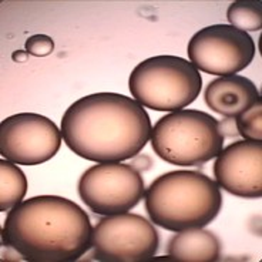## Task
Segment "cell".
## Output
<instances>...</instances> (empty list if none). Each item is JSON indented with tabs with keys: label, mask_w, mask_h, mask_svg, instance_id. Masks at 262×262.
I'll return each mask as SVG.
<instances>
[{
	"label": "cell",
	"mask_w": 262,
	"mask_h": 262,
	"mask_svg": "<svg viewBox=\"0 0 262 262\" xmlns=\"http://www.w3.org/2000/svg\"><path fill=\"white\" fill-rule=\"evenodd\" d=\"M218 127H220V131H221V134H223L224 138L239 137L238 130H236L235 118L225 117L224 120H221V121H218Z\"/></svg>",
	"instance_id": "17"
},
{
	"label": "cell",
	"mask_w": 262,
	"mask_h": 262,
	"mask_svg": "<svg viewBox=\"0 0 262 262\" xmlns=\"http://www.w3.org/2000/svg\"><path fill=\"white\" fill-rule=\"evenodd\" d=\"M61 137L79 157L94 163L131 160L150 141L151 120L134 98L94 93L74 101L61 118Z\"/></svg>",
	"instance_id": "1"
},
{
	"label": "cell",
	"mask_w": 262,
	"mask_h": 262,
	"mask_svg": "<svg viewBox=\"0 0 262 262\" xmlns=\"http://www.w3.org/2000/svg\"><path fill=\"white\" fill-rule=\"evenodd\" d=\"M188 59L198 72L220 77L234 76L255 57V43L248 33L229 25H212L191 37Z\"/></svg>",
	"instance_id": "8"
},
{
	"label": "cell",
	"mask_w": 262,
	"mask_h": 262,
	"mask_svg": "<svg viewBox=\"0 0 262 262\" xmlns=\"http://www.w3.org/2000/svg\"><path fill=\"white\" fill-rule=\"evenodd\" d=\"M81 201L98 215L128 212L145 194L144 178L131 164L97 163L77 184Z\"/></svg>",
	"instance_id": "7"
},
{
	"label": "cell",
	"mask_w": 262,
	"mask_h": 262,
	"mask_svg": "<svg viewBox=\"0 0 262 262\" xmlns=\"http://www.w3.org/2000/svg\"><path fill=\"white\" fill-rule=\"evenodd\" d=\"M61 130L37 113H17L0 123V154L17 165L52 160L61 145Z\"/></svg>",
	"instance_id": "9"
},
{
	"label": "cell",
	"mask_w": 262,
	"mask_h": 262,
	"mask_svg": "<svg viewBox=\"0 0 262 262\" xmlns=\"http://www.w3.org/2000/svg\"><path fill=\"white\" fill-rule=\"evenodd\" d=\"M150 140L154 152L165 163L198 167L221 152L225 138L211 114L183 108L160 118Z\"/></svg>",
	"instance_id": "4"
},
{
	"label": "cell",
	"mask_w": 262,
	"mask_h": 262,
	"mask_svg": "<svg viewBox=\"0 0 262 262\" xmlns=\"http://www.w3.org/2000/svg\"><path fill=\"white\" fill-rule=\"evenodd\" d=\"M25 50L30 56L46 57V56L54 52V40L47 34H34V36H30L26 40Z\"/></svg>",
	"instance_id": "16"
},
{
	"label": "cell",
	"mask_w": 262,
	"mask_h": 262,
	"mask_svg": "<svg viewBox=\"0 0 262 262\" xmlns=\"http://www.w3.org/2000/svg\"><path fill=\"white\" fill-rule=\"evenodd\" d=\"M150 160L151 158L148 157V156H138L137 154L131 165H133V167H134L137 171H140V172H141V171H147V170H150V167L152 165V164L150 163L145 164V161H150Z\"/></svg>",
	"instance_id": "18"
},
{
	"label": "cell",
	"mask_w": 262,
	"mask_h": 262,
	"mask_svg": "<svg viewBox=\"0 0 262 262\" xmlns=\"http://www.w3.org/2000/svg\"><path fill=\"white\" fill-rule=\"evenodd\" d=\"M144 205L154 225L180 232L212 223L223 208V194L218 184L203 172L176 170L145 188Z\"/></svg>",
	"instance_id": "3"
},
{
	"label": "cell",
	"mask_w": 262,
	"mask_h": 262,
	"mask_svg": "<svg viewBox=\"0 0 262 262\" xmlns=\"http://www.w3.org/2000/svg\"><path fill=\"white\" fill-rule=\"evenodd\" d=\"M205 104L220 116L238 117L261 100L256 85L244 76H225L210 81L205 93Z\"/></svg>",
	"instance_id": "11"
},
{
	"label": "cell",
	"mask_w": 262,
	"mask_h": 262,
	"mask_svg": "<svg viewBox=\"0 0 262 262\" xmlns=\"http://www.w3.org/2000/svg\"><path fill=\"white\" fill-rule=\"evenodd\" d=\"M214 177L220 188L241 198L255 200L262 195L261 141L239 140L215 157Z\"/></svg>",
	"instance_id": "10"
},
{
	"label": "cell",
	"mask_w": 262,
	"mask_h": 262,
	"mask_svg": "<svg viewBox=\"0 0 262 262\" xmlns=\"http://www.w3.org/2000/svg\"><path fill=\"white\" fill-rule=\"evenodd\" d=\"M167 254L174 261L215 262L221 256V241L204 228L185 229L171 236Z\"/></svg>",
	"instance_id": "12"
},
{
	"label": "cell",
	"mask_w": 262,
	"mask_h": 262,
	"mask_svg": "<svg viewBox=\"0 0 262 262\" xmlns=\"http://www.w3.org/2000/svg\"><path fill=\"white\" fill-rule=\"evenodd\" d=\"M238 134L244 140L261 141L262 138V103L261 100L251 105L248 110L235 117Z\"/></svg>",
	"instance_id": "15"
},
{
	"label": "cell",
	"mask_w": 262,
	"mask_h": 262,
	"mask_svg": "<svg viewBox=\"0 0 262 262\" xmlns=\"http://www.w3.org/2000/svg\"><path fill=\"white\" fill-rule=\"evenodd\" d=\"M94 258L104 262H138L156 256L160 247L157 228L138 214L104 215L93 228Z\"/></svg>",
	"instance_id": "6"
},
{
	"label": "cell",
	"mask_w": 262,
	"mask_h": 262,
	"mask_svg": "<svg viewBox=\"0 0 262 262\" xmlns=\"http://www.w3.org/2000/svg\"><path fill=\"white\" fill-rule=\"evenodd\" d=\"M93 225L80 205L59 195L25 200L7 212L3 239L25 261H76L92 248Z\"/></svg>",
	"instance_id": "2"
},
{
	"label": "cell",
	"mask_w": 262,
	"mask_h": 262,
	"mask_svg": "<svg viewBox=\"0 0 262 262\" xmlns=\"http://www.w3.org/2000/svg\"><path fill=\"white\" fill-rule=\"evenodd\" d=\"M27 192V178L17 164L0 160V211L6 212L23 201Z\"/></svg>",
	"instance_id": "13"
},
{
	"label": "cell",
	"mask_w": 262,
	"mask_h": 262,
	"mask_svg": "<svg viewBox=\"0 0 262 262\" xmlns=\"http://www.w3.org/2000/svg\"><path fill=\"white\" fill-rule=\"evenodd\" d=\"M229 26L243 32H259L262 27V3L259 0H239L231 3L227 10Z\"/></svg>",
	"instance_id": "14"
},
{
	"label": "cell",
	"mask_w": 262,
	"mask_h": 262,
	"mask_svg": "<svg viewBox=\"0 0 262 262\" xmlns=\"http://www.w3.org/2000/svg\"><path fill=\"white\" fill-rule=\"evenodd\" d=\"M128 89L133 98L156 112H178L194 103L203 89L195 66L178 56H154L131 72Z\"/></svg>",
	"instance_id": "5"
},
{
	"label": "cell",
	"mask_w": 262,
	"mask_h": 262,
	"mask_svg": "<svg viewBox=\"0 0 262 262\" xmlns=\"http://www.w3.org/2000/svg\"><path fill=\"white\" fill-rule=\"evenodd\" d=\"M29 53L26 50H17V52H14L12 54V59L16 61V63H26L27 59H29Z\"/></svg>",
	"instance_id": "19"
}]
</instances>
